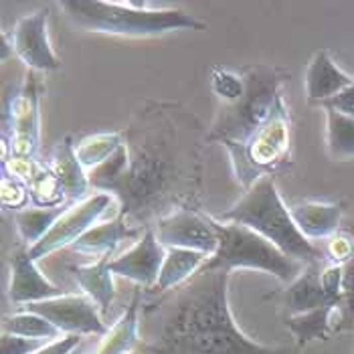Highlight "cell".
<instances>
[{"label":"cell","mask_w":354,"mask_h":354,"mask_svg":"<svg viewBox=\"0 0 354 354\" xmlns=\"http://www.w3.org/2000/svg\"><path fill=\"white\" fill-rule=\"evenodd\" d=\"M111 201L113 196L108 192H95L91 196H85L80 203L69 205L65 213L57 218L53 229L37 245L28 247L30 257L37 261L41 257L51 255L57 249L73 245L91 227H95L97 218L108 211Z\"/></svg>","instance_id":"obj_10"},{"label":"cell","mask_w":354,"mask_h":354,"mask_svg":"<svg viewBox=\"0 0 354 354\" xmlns=\"http://www.w3.org/2000/svg\"><path fill=\"white\" fill-rule=\"evenodd\" d=\"M10 49L30 71H57L61 59L51 47L47 30V8L25 15L10 32Z\"/></svg>","instance_id":"obj_12"},{"label":"cell","mask_w":354,"mask_h":354,"mask_svg":"<svg viewBox=\"0 0 354 354\" xmlns=\"http://www.w3.org/2000/svg\"><path fill=\"white\" fill-rule=\"evenodd\" d=\"M342 205L338 203H318V201H306L290 207V215L294 218L300 233L310 241L330 239L340 231L342 221Z\"/></svg>","instance_id":"obj_16"},{"label":"cell","mask_w":354,"mask_h":354,"mask_svg":"<svg viewBox=\"0 0 354 354\" xmlns=\"http://www.w3.org/2000/svg\"><path fill=\"white\" fill-rule=\"evenodd\" d=\"M237 183L249 191L259 178L272 176L290 160L292 154V118L283 95L277 100L270 120L245 142L227 146Z\"/></svg>","instance_id":"obj_7"},{"label":"cell","mask_w":354,"mask_h":354,"mask_svg":"<svg viewBox=\"0 0 354 354\" xmlns=\"http://www.w3.org/2000/svg\"><path fill=\"white\" fill-rule=\"evenodd\" d=\"M229 272L201 270L142 308L136 354H298L251 340L229 308Z\"/></svg>","instance_id":"obj_2"},{"label":"cell","mask_w":354,"mask_h":354,"mask_svg":"<svg viewBox=\"0 0 354 354\" xmlns=\"http://www.w3.org/2000/svg\"><path fill=\"white\" fill-rule=\"evenodd\" d=\"M166 251L158 243L154 229H146L144 235L136 241V245L130 247L120 257H113L109 263V270L113 275L126 277L136 281L144 288H156L158 275L162 270Z\"/></svg>","instance_id":"obj_13"},{"label":"cell","mask_w":354,"mask_h":354,"mask_svg":"<svg viewBox=\"0 0 354 354\" xmlns=\"http://www.w3.org/2000/svg\"><path fill=\"white\" fill-rule=\"evenodd\" d=\"M211 87H213L215 95H217L223 104H235L245 93L243 75L241 73H235V71H229V69H223V67L213 69Z\"/></svg>","instance_id":"obj_29"},{"label":"cell","mask_w":354,"mask_h":354,"mask_svg":"<svg viewBox=\"0 0 354 354\" xmlns=\"http://www.w3.org/2000/svg\"><path fill=\"white\" fill-rule=\"evenodd\" d=\"M158 243L166 249H191L213 257L218 249V237L211 217L194 209H176L152 225Z\"/></svg>","instance_id":"obj_11"},{"label":"cell","mask_w":354,"mask_h":354,"mask_svg":"<svg viewBox=\"0 0 354 354\" xmlns=\"http://www.w3.org/2000/svg\"><path fill=\"white\" fill-rule=\"evenodd\" d=\"M304 80H306L308 102L320 104V106H324L328 102H332L334 97H338L340 93H344L354 83L353 77L346 75L332 61V57L326 49H320L312 57V61L308 63Z\"/></svg>","instance_id":"obj_15"},{"label":"cell","mask_w":354,"mask_h":354,"mask_svg":"<svg viewBox=\"0 0 354 354\" xmlns=\"http://www.w3.org/2000/svg\"><path fill=\"white\" fill-rule=\"evenodd\" d=\"M324 255H326L328 261L334 263V266L348 263L354 257V235L344 233V231H338L336 235H332L328 239Z\"/></svg>","instance_id":"obj_31"},{"label":"cell","mask_w":354,"mask_h":354,"mask_svg":"<svg viewBox=\"0 0 354 354\" xmlns=\"http://www.w3.org/2000/svg\"><path fill=\"white\" fill-rule=\"evenodd\" d=\"M124 144L122 132H102L93 136L83 138L80 144H75L77 158L85 170H93L102 164H106L120 150Z\"/></svg>","instance_id":"obj_27"},{"label":"cell","mask_w":354,"mask_h":354,"mask_svg":"<svg viewBox=\"0 0 354 354\" xmlns=\"http://www.w3.org/2000/svg\"><path fill=\"white\" fill-rule=\"evenodd\" d=\"M245 82V93L235 104H223L217 118L207 134L209 144L221 142L225 146L245 142L255 130H259L273 113L277 100L281 97L283 83L290 82V71L275 65H249L241 71Z\"/></svg>","instance_id":"obj_5"},{"label":"cell","mask_w":354,"mask_h":354,"mask_svg":"<svg viewBox=\"0 0 354 354\" xmlns=\"http://www.w3.org/2000/svg\"><path fill=\"white\" fill-rule=\"evenodd\" d=\"M326 113V148L334 160L354 158V118L332 106H322Z\"/></svg>","instance_id":"obj_24"},{"label":"cell","mask_w":354,"mask_h":354,"mask_svg":"<svg viewBox=\"0 0 354 354\" xmlns=\"http://www.w3.org/2000/svg\"><path fill=\"white\" fill-rule=\"evenodd\" d=\"M140 346V292L128 304L122 318L102 336L95 354H136Z\"/></svg>","instance_id":"obj_20"},{"label":"cell","mask_w":354,"mask_h":354,"mask_svg":"<svg viewBox=\"0 0 354 354\" xmlns=\"http://www.w3.org/2000/svg\"><path fill=\"white\" fill-rule=\"evenodd\" d=\"M67 19L89 32L118 37H158L172 30H205L207 23L180 8H154L150 2L65 0Z\"/></svg>","instance_id":"obj_3"},{"label":"cell","mask_w":354,"mask_h":354,"mask_svg":"<svg viewBox=\"0 0 354 354\" xmlns=\"http://www.w3.org/2000/svg\"><path fill=\"white\" fill-rule=\"evenodd\" d=\"M47 342L41 340H28L23 336L4 334L0 338V354H35L39 348H43Z\"/></svg>","instance_id":"obj_34"},{"label":"cell","mask_w":354,"mask_h":354,"mask_svg":"<svg viewBox=\"0 0 354 354\" xmlns=\"http://www.w3.org/2000/svg\"><path fill=\"white\" fill-rule=\"evenodd\" d=\"M21 308L47 318L65 336H106L109 330L95 301L87 298L85 294H63L51 300L27 304Z\"/></svg>","instance_id":"obj_9"},{"label":"cell","mask_w":354,"mask_h":354,"mask_svg":"<svg viewBox=\"0 0 354 354\" xmlns=\"http://www.w3.org/2000/svg\"><path fill=\"white\" fill-rule=\"evenodd\" d=\"M111 255L108 253L104 257H100L97 261L93 263H87V266H80L73 270V275L80 283L85 296L91 298L95 301V306L100 308L102 316H106L113 301V273L109 270V263H111Z\"/></svg>","instance_id":"obj_21"},{"label":"cell","mask_w":354,"mask_h":354,"mask_svg":"<svg viewBox=\"0 0 354 354\" xmlns=\"http://www.w3.org/2000/svg\"><path fill=\"white\" fill-rule=\"evenodd\" d=\"M80 344H82V336L69 334V336H63L59 340L47 342L43 348H39L35 354H69L73 348H77Z\"/></svg>","instance_id":"obj_35"},{"label":"cell","mask_w":354,"mask_h":354,"mask_svg":"<svg viewBox=\"0 0 354 354\" xmlns=\"http://www.w3.org/2000/svg\"><path fill=\"white\" fill-rule=\"evenodd\" d=\"M41 85L35 71H28L27 82L21 89L6 97L2 120V162L12 158L35 160L41 144V113H39Z\"/></svg>","instance_id":"obj_8"},{"label":"cell","mask_w":354,"mask_h":354,"mask_svg":"<svg viewBox=\"0 0 354 354\" xmlns=\"http://www.w3.org/2000/svg\"><path fill=\"white\" fill-rule=\"evenodd\" d=\"M213 217L221 223L245 225L304 266L322 263L326 259L324 251L314 245L310 239H306L296 227L290 209L283 205L277 192L273 176L259 178L249 191H245L237 205Z\"/></svg>","instance_id":"obj_4"},{"label":"cell","mask_w":354,"mask_h":354,"mask_svg":"<svg viewBox=\"0 0 354 354\" xmlns=\"http://www.w3.org/2000/svg\"><path fill=\"white\" fill-rule=\"evenodd\" d=\"M69 354H85V353H83L82 344H80V346H77V348H73V351H71V353H69Z\"/></svg>","instance_id":"obj_37"},{"label":"cell","mask_w":354,"mask_h":354,"mask_svg":"<svg viewBox=\"0 0 354 354\" xmlns=\"http://www.w3.org/2000/svg\"><path fill=\"white\" fill-rule=\"evenodd\" d=\"M324 106H332V108H336L338 111L348 113V115H353L354 118V83L344 91V93H340L338 97H334L332 102H328Z\"/></svg>","instance_id":"obj_36"},{"label":"cell","mask_w":354,"mask_h":354,"mask_svg":"<svg viewBox=\"0 0 354 354\" xmlns=\"http://www.w3.org/2000/svg\"><path fill=\"white\" fill-rule=\"evenodd\" d=\"M28 189L17 178L2 172V207L4 209H27Z\"/></svg>","instance_id":"obj_32"},{"label":"cell","mask_w":354,"mask_h":354,"mask_svg":"<svg viewBox=\"0 0 354 354\" xmlns=\"http://www.w3.org/2000/svg\"><path fill=\"white\" fill-rule=\"evenodd\" d=\"M6 294L17 306H27L63 296V292L39 272L27 247H19L10 255V281Z\"/></svg>","instance_id":"obj_14"},{"label":"cell","mask_w":354,"mask_h":354,"mask_svg":"<svg viewBox=\"0 0 354 354\" xmlns=\"http://www.w3.org/2000/svg\"><path fill=\"white\" fill-rule=\"evenodd\" d=\"M211 223L217 231V253L205 263L203 270L213 272H233V270H259L272 273L283 283H292L304 272V263L286 255L277 245L251 231L245 225L221 223L213 215Z\"/></svg>","instance_id":"obj_6"},{"label":"cell","mask_w":354,"mask_h":354,"mask_svg":"<svg viewBox=\"0 0 354 354\" xmlns=\"http://www.w3.org/2000/svg\"><path fill=\"white\" fill-rule=\"evenodd\" d=\"M49 170L53 172L61 191L65 194V201L80 203L83 201L85 192L89 191V176L85 174V168L77 158L73 138L65 136L55 148Z\"/></svg>","instance_id":"obj_17"},{"label":"cell","mask_w":354,"mask_h":354,"mask_svg":"<svg viewBox=\"0 0 354 354\" xmlns=\"http://www.w3.org/2000/svg\"><path fill=\"white\" fill-rule=\"evenodd\" d=\"M322 288L328 294V298L336 304H340L342 298V283H344V268L342 266H334V263H328L322 268Z\"/></svg>","instance_id":"obj_33"},{"label":"cell","mask_w":354,"mask_h":354,"mask_svg":"<svg viewBox=\"0 0 354 354\" xmlns=\"http://www.w3.org/2000/svg\"><path fill=\"white\" fill-rule=\"evenodd\" d=\"M2 332L23 336L28 340H41V342H53V340H59L65 336L47 318H43L35 312H27V310H21L12 316H4Z\"/></svg>","instance_id":"obj_26"},{"label":"cell","mask_w":354,"mask_h":354,"mask_svg":"<svg viewBox=\"0 0 354 354\" xmlns=\"http://www.w3.org/2000/svg\"><path fill=\"white\" fill-rule=\"evenodd\" d=\"M209 259H211L209 255L191 251V249H166L162 270H160L158 283H156L158 294L170 292V290L187 283L205 268V263Z\"/></svg>","instance_id":"obj_22"},{"label":"cell","mask_w":354,"mask_h":354,"mask_svg":"<svg viewBox=\"0 0 354 354\" xmlns=\"http://www.w3.org/2000/svg\"><path fill=\"white\" fill-rule=\"evenodd\" d=\"M342 268H344V283H342V298L336 310L334 332L351 330L354 326V257Z\"/></svg>","instance_id":"obj_30"},{"label":"cell","mask_w":354,"mask_h":354,"mask_svg":"<svg viewBox=\"0 0 354 354\" xmlns=\"http://www.w3.org/2000/svg\"><path fill=\"white\" fill-rule=\"evenodd\" d=\"M146 231V229H144ZM140 227H132L124 217L113 218L108 223H100L91 227L83 237H80L71 249L82 253V255H93V257H104L108 253H113L120 241L124 239H140L144 235Z\"/></svg>","instance_id":"obj_19"},{"label":"cell","mask_w":354,"mask_h":354,"mask_svg":"<svg viewBox=\"0 0 354 354\" xmlns=\"http://www.w3.org/2000/svg\"><path fill=\"white\" fill-rule=\"evenodd\" d=\"M201 120L178 102H146L122 132L124 144L108 162L89 170V185L120 201V217L150 229L196 198L203 150Z\"/></svg>","instance_id":"obj_1"},{"label":"cell","mask_w":354,"mask_h":354,"mask_svg":"<svg viewBox=\"0 0 354 354\" xmlns=\"http://www.w3.org/2000/svg\"><path fill=\"white\" fill-rule=\"evenodd\" d=\"M336 310L338 306H324L312 312L296 316H286V326L294 334L298 348L308 346L314 340H328L336 328Z\"/></svg>","instance_id":"obj_23"},{"label":"cell","mask_w":354,"mask_h":354,"mask_svg":"<svg viewBox=\"0 0 354 354\" xmlns=\"http://www.w3.org/2000/svg\"><path fill=\"white\" fill-rule=\"evenodd\" d=\"M322 263H310L304 268L298 279H294L283 292V310L288 316L312 312L324 306H338L328 298L322 288Z\"/></svg>","instance_id":"obj_18"},{"label":"cell","mask_w":354,"mask_h":354,"mask_svg":"<svg viewBox=\"0 0 354 354\" xmlns=\"http://www.w3.org/2000/svg\"><path fill=\"white\" fill-rule=\"evenodd\" d=\"M65 213V207H27L15 213V225L21 239L28 245H37L57 223V218Z\"/></svg>","instance_id":"obj_25"},{"label":"cell","mask_w":354,"mask_h":354,"mask_svg":"<svg viewBox=\"0 0 354 354\" xmlns=\"http://www.w3.org/2000/svg\"><path fill=\"white\" fill-rule=\"evenodd\" d=\"M28 194L35 203V207H59L65 203V194L61 191L53 172L49 166H39L35 176L28 180Z\"/></svg>","instance_id":"obj_28"}]
</instances>
